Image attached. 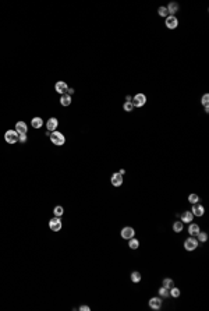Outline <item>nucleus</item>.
<instances>
[{
  "label": "nucleus",
  "instance_id": "obj_1",
  "mask_svg": "<svg viewBox=\"0 0 209 311\" xmlns=\"http://www.w3.org/2000/svg\"><path fill=\"white\" fill-rule=\"evenodd\" d=\"M49 138H50V141H52V144H54V145H57V147H61V145H64V142H66V138H64V135L60 133V131H53V133H50V135H49Z\"/></svg>",
  "mask_w": 209,
  "mask_h": 311
},
{
  "label": "nucleus",
  "instance_id": "obj_2",
  "mask_svg": "<svg viewBox=\"0 0 209 311\" xmlns=\"http://www.w3.org/2000/svg\"><path fill=\"white\" fill-rule=\"evenodd\" d=\"M199 241L197 239H195L194 236H190L188 239H185V241H184V248L187 250V251H194L197 247H198Z\"/></svg>",
  "mask_w": 209,
  "mask_h": 311
},
{
  "label": "nucleus",
  "instance_id": "obj_3",
  "mask_svg": "<svg viewBox=\"0 0 209 311\" xmlns=\"http://www.w3.org/2000/svg\"><path fill=\"white\" fill-rule=\"evenodd\" d=\"M18 135H20V134L15 130H7L6 134H4V140H6L7 144H15V142L18 141Z\"/></svg>",
  "mask_w": 209,
  "mask_h": 311
},
{
  "label": "nucleus",
  "instance_id": "obj_4",
  "mask_svg": "<svg viewBox=\"0 0 209 311\" xmlns=\"http://www.w3.org/2000/svg\"><path fill=\"white\" fill-rule=\"evenodd\" d=\"M133 106H135V108H141V106L145 105V102H146V96H145V94H137L133 98Z\"/></svg>",
  "mask_w": 209,
  "mask_h": 311
},
{
  "label": "nucleus",
  "instance_id": "obj_5",
  "mask_svg": "<svg viewBox=\"0 0 209 311\" xmlns=\"http://www.w3.org/2000/svg\"><path fill=\"white\" fill-rule=\"evenodd\" d=\"M61 219L60 218H57V216H54V218H52L50 221H49V228L52 229L53 232H59L61 229Z\"/></svg>",
  "mask_w": 209,
  "mask_h": 311
},
{
  "label": "nucleus",
  "instance_id": "obj_6",
  "mask_svg": "<svg viewBox=\"0 0 209 311\" xmlns=\"http://www.w3.org/2000/svg\"><path fill=\"white\" fill-rule=\"evenodd\" d=\"M134 235H135V230H134V228H131V226H126V228L121 229V237L123 239L130 240L131 237H134Z\"/></svg>",
  "mask_w": 209,
  "mask_h": 311
},
{
  "label": "nucleus",
  "instance_id": "obj_7",
  "mask_svg": "<svg viewBox=\"0 0 209 311\" xmlns=\"http://www.w3.org/2000/svg\"><path fill=\"white\" fill-rule=\"evenodd\" d=\"M178 25V20L174 15H167L166 17V27L169 29H176Z\"/></svg>",
  "mask_w": 209,
  "mask_h": 311
},
{
  "label": "nucleus",
  "instance_id": "obj_8",
  "mask_svg": "<svg viewBox=\"0 0 209 311\" xmlns=\"http://www.w3.org/2000/svg\"><path fill=\"white\" fill-rule=\"evenodd\" d=\"M54 89H56V92H59V94H66L67 92V89H69V85H67V83H64V81H57V83L54 84Z\"/></svg>",
  "mask_w": 209,
  "mask_h": 311
},
{
  "label": "nucleus",
  "instance_id": "obj_9",
  "mask_svg": "<svg viewBox=\"0 0 209 311\" xmlns=\"http://www.w3.org/2000/svg\"><path fill=\"white\" fill-rule=\"evenodd\" d=\"M110 181H112V186H114V187H120V186L123 184V176L119 173V172H116V173L112 174Z\"/></svg>",
  "mask_w": 209,
  "mask_h": 311
},
{
  "label": "nucleus",
  "instance_id": "obj_10",
  "mask_svg": "<svg viewBox=\"0 0 209 311\" xmlns=\"http://www.w3.org/2000/svg\"><path fill=\"white\" fill-rule=\"evenodd\" d=\"M192 215L194 216H202L204 213H205V208L201 205V204H192V209H191Z\"/></svg>",
  "mask_w": 209,
  "mask_h": 311
},
{
  "label": "nucleus",
  "instance_id": "obj_11",
  "mask_svg": "<svg viewBox=\"0 0 209 311\" xmlns=\"http://www.w3.org/2000/svg\"><path fill=\"white\" fill-rule=\"evenodd\" d=\"M148 303L152 310H160V307H162V299L160 297H152Z\"/></svg>",
  "mask_w": 209,
  "mask_h": 311
},
{
  "label": "nucleus",
  "instance_id": "obj_12",
  "mask_svg": "<svg viewBox=\"0 0 209 311\" xmlns=\"http://www.w3.org/2000/svg\"><path fill=\"white\" fill-rule=\"evenodd\" d=\"M57 126H59V121H57V119H56V117H50V119L46 121V128H47V131H50V133L56 131Z\"/></svg>",
  "mask_w": 209,
  "mask_h": 311
},
{
  "label": "nucleus",
  "instance_id": "obj_13",
  "mask_svg": "<svg viewBox=\"0 0 209 311\" xmlns=\"http://www.w3.org/2000/svg\"><path fill=\"white\" fill-rule=\"evenodd\" d=\"M192 218H194V215H192V212H190V211H185V212H183L180 215V219L183 223H191Z\"/></svg>",
  "mask_w": 209,
  "mask_h": 311
},
{
  "label": "nucleus",
  "instance_id": "obj_14",
  "mask_svg": "<svg viewBox=\"0 0 209 311\" xmlns=\"http://www.w3.org/2000/svg\"><path fill=\"white\" fill-rule=\"evenodd\" d=\"M15 131H17L18 134H27L28 126H27L24 121H17V123H15Z\"/></svg>",
  "mask_w": 209,
  "mask_h": 311
},
{
  "label": "nucleus",
  "instance_id": "obj_15",
  "mask_svg": "<svg viewBox=\"0 0 209 311\" xmlns=\"http://www.w3.org/2000/svg\"><path fill=\"white\" fill-rule=\"evenodd\" d=\"M188 233H190V236H197L199 233V226L197 223H191L188 226Z\"/></svg>",
  "mask_w": 209,
  "mask_h": 311
},
{
  "label": "nucleus",
  "instance_id": "obj_16",
  "mask_svg": "<svg viewBox=\"0 0 209 311\" xmlns=\"http://www.w3.org/2000/svg\"><path fill=\"white\" fill-rule=\"evenodd\" d=\"M60 103L63 106L71 105V96H70V95H67V94H63V95H61V98H60Z\"/></svg>",
  "mask_w": 209,
  "mask_h": 311
},
{
  "label": "nucleus",
  "instance_id": "obj_17",
  "mask_svg": "<svg viewBox=\"0 0 209 311\" xmlns=\"http://www.w3.org/2000/svg\"><path fill=\"white\" fill-rule=\"evenodd\" d=\"M31 124H32L34 128H40V127L43 126V120L40 119V117H34V119L31 120Z\"/></svg>",
  "mask_w": 209,
  "mask_h": 311
},
{
  "label": "nucleus",
  "instance_id": "obj_18",
  "mask_svg": "<svg viewBox=\"0 0 209 311\" xmlns=\"http://www.w3.org/2000/svg\"><path fill=\"white\" fill-rule=\"evenodd\" d=\"M167 11H169L170 14L173 15V14H176L177 11H178V4L177 3H174V2H172V3H169V6H167Z\"/></svg>",
  "mask_w": 209,
  "mask_h": 311
},
{
  "label": "nucleus",
  "instance_id": "obj_19",
  "mask_svg": "<svg viewBox=\"0 0 209 311\" xmlns=\"http://www.w3.org/2000/svg\"><path fill=\"white\" fill-rule=\"evenodd\" d=\"M170 296V293H169V289H166V287H160V289H159V297H160V299H167V297Z\"/></svg>",
  "mask_w": 209,
  "mask_h": 311
},
{
  "label": "nucleus",
  "instance_id": "obj_20",
  "mask_svg": "<svg viewBox=\"0 0 209 311\" xmlns=\"http://www.w3.org/2000/svg\"><path fill=\"white\" fill-rule=\"evenodd\" d=\"M128 247H130L131 250H137L138 247H140V241H138L137 239H134V237H131L130 241H128Z\"/></svg>",
  "mask_w": 209,
  "mask_h": 311
},
{
  "label": "nucleus",
  "instance_id": "obj_21",
  "mask_svg": "<svg viewBox=\"0 0 209 311\" xmlns=\"http://www.w3.org/2000/svg\"><path fill=\"white\" fill-rule=\"evenodd\" d=\"M173 286H174L173 279H170V278L163 279V287H166V289H172Z\"/></svg>",
  "mask_w": 209,
  "mask_h": 311
},
{
  "label": "nucleus",
  "instance_id": "obj_22",
  "mask_svg": "<svg viewBox=\"0 0 209 311\" xmlns=\"http://www.w3.org/2000/svg\"><path fill=\"white\" fill-rule=\"evenodd\" d=\"M131 280H133L134 283L141 282V274H140V272H137V271L131 272Z\"/></svg>",
  "mask_w": 209,
  "mask_h": 311
},
{
  "label": "nucleus",
  "instance_id": "obj_23",
  "mask_svg": "<svg viewBox=\"0 0 209 311\" xmlns=\"http://www.w3.org/2000/svg\"><path fill=\"white\" fill-rule=\"evenodd\" d=\"M53 213H54V216H57V218H60L63 213H64V209H63V206H60V205H57V206H54V209H53Z\"/></svg>",
  "mask_w": 209,
  "mask_h": 311
},
{
  "label": "nucleus",
  "instance_id": "obj_24",
  "mask_svg": "<svg viewBox=\"0 0 209 311\" xmlns=\"http://www.w3.org/2000/svg\"><path fill=\"white\" fill-rule=\"evenodd\" d=\"M183 229H184V223H183L181 221H180V222H176V223L173 225V230L176 232V233H180Z\"/></svg>",
  "mask_w": 209,
  "mask_h": 311
},
{
  "label": "nucleus",
  "instance_id": "obj_25",
  "mask_svg": "<svg viewBox=\"0 0 209 311\" xmlns=\"http://www.w3.org/2000/svg\"><path fill=\"white\" fill-rule=\"evenodd\" d=\"M197 236H198V241L201 243H205L208 240V233H205V232H199Z\"/></svg>",
  "mask_w": 209,
  "mask_h": 311
},
{
  "label": "nucleus",
  "instance_id": "obj_26",
  "mask_svg": "<svg viewBox=\"0 0 209 311\" xmlns=\"http://www.w3.org/2000/svg\"><path fill=\"white\" fill-rule=\"evenodd\" d=\"M169 290H170L169 293H170V296H172V297H178V296H180V290H178V287H174V286H173V287H172V289H169Z\"/></svg>",
  "mask_w": 209,
  "mask_h": 311
},
{
  "label": "nucleus",
  "instance_id": "obj_27",
  "mask_svg": "<svg viewBox=\"0 0 209 311\" xmlns=\"http://www.w3.org/2000/svg\"><path fill=\"white\" fill-rule=\"evenodd\" d=\"M188 201L191 204H197L199 201V197L197 196V194H190V196H188Z\"/></svg>",
  "mask_w": 209,
  "mask_h": 311
},
{
  "label": "nucleus",
  "instance_id": "obj_28",
  "mask_svg": "<svg viewBox=\"0 0 209 311\" xmlns=\"http://www.w3.org/2000/svg\"><path fill=\"white\" fill-rule=\"evenodd\" d=\"M158 13H159V15H162V17H167V14H169V11H167V8L166 7H159L158 8Z\"/></svg>",
  "mask_w": 209,
  "mask_h": 311
},
{
  "label": "nucleus",
  "instance_id": "obj_29",
  "mask_svg": "<svg viewBox=\"0 0 209 311\" xmlns=\"http://www.w3.org/2000/svg\"><path fill=\"white\" fill-rule=\"evenodd\" d=\"M123 109L126 110V112H131L134 109V106H133V102H126L124 105H123Z\"/></svg>",
  "mask_w": 209,
  "mask_h": 311
},
{
  "label": "nucleus",
  "instance_id": "obj_30",
  "mask_svg": "<svg viewBox=\"0 0 209 311\" xmlns=\"http://www.w3.org/2000/svg\"><path fill=\"white\" fill-rule=\"evenodd\" d=\"M201 102H202V105H204V106H208V102H209V95H208V94H205V95H204V96H202V101H201Z\"/></svg>",
  "mask_w": 209,
  "mask_h": 311
},
{
  "label": "nucleus",
  "instance_id": "obj_31",
  "mask_svg": "<svg viewBox=\"0 0 209 311\" xmlns=\"http://www.w3.org/2000/svg\"><path fill=\"white\" fill-rule=\"evenodd\" d=\"M27 140H28V138H27V134H20V135H18V141L20 142H27Z\"/></svg>",
  "mask_w": 209,
  "mask_h": 311
},
{
  "label": "nucleus",
  "instance_id": "obj_32",
  "mask_svg": "<svg viewBox=\"0 0 209 311\" xmlns=\"http://www.w3.org/2000/svg\"><path fill=\"white\" fill-rule=\"evenodd\" d=\"M79 310H81V311H89L91 308L88 307V306H81V307H79Z\"/></svg>",
  "mask_w": 209,
  "mask_h": 311
},
{
  "label": "nucleus",
  "instance_id": "obj_33",
  "mask_svg": "<svg viewBox=\"0 0 209 311\" xmlns=\"http://www.w3.org/2000/svg\"><path fill=\"white\" fill-rule=\"evenodd\" d=\"M66 94H67V95H70V96H71V95H72V94H74V89H72V88H70V87H69V89H67V92H66Z\"/></svg>",
  "mask_w": 209,
  "mask_h": 311
},
{
  "label": "nucleus",
  "instance_id": "obj_34",
  "mask_svg": "<svg viewBox=\"0 0 209 311\" xmlns=\"http://www.w3.org/2000/svg\"><path fill=\"white\" fill-rule=\"evenodd\" d=\"M133 101V98H131L130 95H128V96H126V102H131Z\"/></svg>",
  "mask_w": 209,
  "mask_h": 311
},
{
  "label": "nucleus",
  "instance_id": "obj_35",
  "mask_svg": "<svg viewBox=\"0 0 209 311\" xmlns=\"http://www.w3.org/2000/svg\"><path fill=\"white\" fill-rule=\"evenodd\" d=\"M119 173L121 174V176H124V173H126V170H124V169H121V170H120V172H119Z\"/></svg>",
  "mask_w": 209,
  "mask_h": 311
}]
</instances>
